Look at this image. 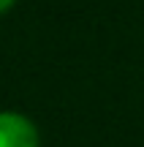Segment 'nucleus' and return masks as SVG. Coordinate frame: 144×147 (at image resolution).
Segmentation results:
<instances>
[{
    "label": "nucleus",
    "instance_id": "nucleus-2",
    "mask_svg": "<svg viewBox=\"0 0 144 147\" xmlns=\"http://www.w3.org/2000/svg\"><path fill=\"white\" fill-rule=\"evenodd\" d=\"M14 5H16V0H0V16H5Z\"/></svg>",
    "mask_w": 144,
    "mask_h": 147
},
{
    "label": "nucleus",
    "instance_id": "nucleus-1",
    "mask_svg": "<svg viewBox=\"0 0 144 147\" xmlns=\"http://www.w3.org/2000/svg\"><path fill=\"white\" fill-rule=\"evenodd\" d=\"M0 147H41L35 120L19 109H0Z\"/></svg>",
    "mask_w": 144,
    "mask_h": 147
}]
</instances>
